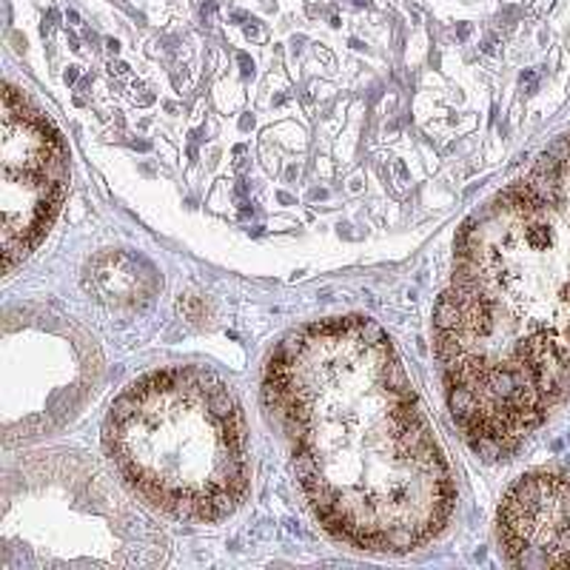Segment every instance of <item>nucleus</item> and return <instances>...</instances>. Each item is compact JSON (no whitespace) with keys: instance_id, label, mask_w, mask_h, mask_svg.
Wrapping results in <instances>:
<instances>
[{"instance_id":"1","label":"nucleus","mask_w":570,"mask_h":570,"mask_svg":"<svg viewBox=\"0 0 570 570\" xmlns=\"http://www.w3.org/2000/svg\"><path fill=\"white\" fill-rule=\"evenodd\" d=\"M434 354L451 416L485 460L570 400V135L462 223Z\"/></svg>"},{"instance_id":"2","label":"nucleus","mask_w":570,"mask_h":570,"mask_svg":"<svg viewBox=\"0 0 570 570\" xmlns=\"http://www.w3.org/2000/svg\"><path fill=\"white\" fill-rule=\"evenodd\" d=\"M263 402L320 525L356 551L440 537L456 488L400 356L374 320L328 317L279 340Z\"/></svg>"},{"instance_id":"3","label":"nucleus","mask_w":570,"mask_h":570,"mask_svg":"<svg viewBox=\"0 0 570 570\" xmlns=\"http://www.w3.org/2000/svg\"><path fill=\"white\" fill-rule=\"evenodd\" d=\"M104 451L124 485L180 522H220L248 491L240 402L206 368H160L111 402Z\"/></svg>"},{"instance_id":"4","label":"nucleus","mask_w":570,"mask_h":570,"mask_svg":"<svg viewBox=\"0 0 570 570\" xmlns=\"http://www.w3.org/2000/svg\"><path fill=\"white\" fill-rule=\"evenodd\" d=\"M3 263L12 272L27 259L63 206L69 188V149L55 124L32 100L7 86L3 149H0Z\"/></svg>"},{"instance_id":"5","label":"nucleus","mask_w":570,"mask_h":570,"mask_svg":"<svg viewBox=\"0 0 570 570\" xmlns=\"http://www.w3.org/2000/svg\"><path fill=\"white\" fill-rule=\"evenodd\" d=\"M497 539L513 568H570V473L519 476L497 511Z\"/></svg>"},{"instance_id":"6","label":"nucleus","mask_w":570,"mask_h":570,"mask_svg":"<svg viewBox=\"0 0 570 570\" xmlns=\"http://www.w3.org/2000/svg\"><path fill=\"white\" fill-rule=\"evenodd\" d=\"M155 285V272L142 259L124 252L104 254L89 268V288H95L98 299L109 305H135L140 299H151Z\"/></svg>"}]
</instances>
